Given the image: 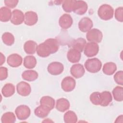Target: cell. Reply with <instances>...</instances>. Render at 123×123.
I'll return each mask as SVG.
<instances>
[{"label":"cell","mask_w":123,"mask_h":123,"mask_svg":"<svg viewBox=\"0 0 123 123\" xmlns=\"http://www.w3.org/2000/svg\"><path fill=\"white\" fill-rule=\"evenodd\" d=\"M59 48V42L55 38H49L37 46V53L38 56L42 58L48 57L56 52Z\"/></svg>","instance_id":"obj_1"},{"label":"cell","mask_w":123,"mask_h":123,"mask_svg":"<svg viewBox=\"0 0 123 123\" xmlns=\"http://www.w3.org/2000/svg\"><path fill=\"white\" fill-rule=\"evenodd\" d=\"M114 11L113 8L110 5L104 4L101 5L98 11L99 17L103 20H109L112 18Z\"/></svg>","instance_id":"obj_2"},{"label":"cell","mask_w":123,"mask_h":123,"mask_svg":"<svg viewBox=\"0 0 123 123\" xmlns=\"http://www.w3.org/2000/svg\"><path fill=\"white\" fill-rule=\"evenodd\" d=\"M85 67L88 72L91 73H96L100 70L102 67V63L98 58L89 59L86 61Z\"/></svg>","instance_id":"obj_3"},{"label":"cell","mask_w":123,"mask_h":123,"mask_svg":"<svg viewBox=\"0 0 123 123\" xmlns=\"http://www.w3.org/2000/svg\"><path fill=\"white\" fill-rule=\"evenodd\" d=\"M86 37L87 40L90 42L100 43L102 39L103 35L99 29L93 28L87 32Z\"/></svg>","instance_id":"obj_4"},{"label":"cell","mask_w":123,"mask_h":123,"mask_svg":"<svg viewBox=\"0 0 123 123\" xmlns=\"http://www.w3.org/2000/svg\"><path fill=\"white\" fill-rule=\"evenodd\" d=\"M15 113L19 120H25L29 117L31 113V111L28 106L25 105H21L18 106L15 109Z\"/></svg>","instance_id":"obj_5"},{"label":"cell","mask_w":123,"mask_h":123,"mask_svg":"<svg viewBox=\"0 0 123 123\" xmlns=\"http://www.w3.org/2000/svg\"><path fill=\"white\" fill-rule=\"evenodd\" d=\"M98 45L95 42H88L86 44L84 49V54L87 57H92L96 56L98 52Z\"/></svg>","instance_id":"obj_6"},{"label":"cell","mask_w":123,"mask_h":123,"mask_svg":"<svg viewBox=\"0 0 123 123\" xmlns=\"http://www.w3.org/2000/svg\"><path fill=\"white\" fill-rule=\"evenodd\" d=\"M76 85L75 80L71 76L64 77L61 83V87L65 92H71L73 91Z\"/></svg>","instance_id":"obj_7"},{"label":"cell","mask_w":123,"mask_h":123,"mask_svg":"<svg viewBox=\"0 0 123 123\" xmlns=\"http://www.w3.org/2000/svg\"><path fill=\"white\" fill-rule=\"evenodd\" d=\"M48 72L54 75H57L61 74L64 70L63 65L58 62H54L49 63L47 67Z\"/></svg>","instance_id":"obj_8"},{"label":"cell","mask_w":123,"mask_h":123,"mask_svg":"<svg viewBox=\"0 0 123 123\" xmlns=\"http://www.w3.org/2000/svg\"><path fill=\"white\" fill-rule=\"evenodd\" d=\"M16 90L19 95L23 97H26L31 93V87L27 82L22 81L17 84Z\"/></svg>","instance_id":"obj_9"},{"label":"cell","mask_w":123,"mask_h":123,"mask_svg":"<svg viewBox=\"0 0 123 123\" xmlns=\"http://www.w3.org/2000/svg\"><path fill=\"white\" fill-rule=\"evenodd\" d=\"M11 22L14 25H19L25 20V15L22 11L18 9L14 10L12 12Z\"/></svg>","instance_id":"obj_10"},{"label":"cell","mask_w":123,"mask_h":123,"mask_svg":"<svg viewBox=\"0 0 123 123\" xmlns=\"http://www.w3.org/2000/svg\"><path fill=\"white\" fill-rule=\"evenodd\" d=\"M93 26L92 21L88 17L82 18L78 23L79 30L82 32H86L91 29Z\"/></svg>","instance_id":"obj_11"},{"label":"cell","mask_w":123,"mask_h":123,"mask_svg":"<svg viewBox=\"0 0 123 123\" xmlns=\"http://www.w3.org/2000/svg\"><path fill=\"white\" fill-rule=\"evenodd\" d=\"M23 62L22 57L18 54L13 53L10 55L7 60L8 64L12 67H17L20 66Z\"/></svg>","instance_id":"obj_12"},{"label":"cell","mask_w":123,"mask_h":123,"mask_svg":"<svg viewBox=\"0 0 123 123\" xmlns=\"http://www.w3.org/2000/svg\"><path fill=\"white\" fill-rule=\"evenodd\" d=\"M73 23V20L71 16L67 13L62 15L59 20V24L61 27L63 29H67L70 28Z\"/></svg>","instance_id":"obj_13"},{"label":"cell","mask_w":123,"mask_h":123,"mask_svg":"<svg viewBox=\"0 0 123 123\" xmlns=\"http://www.w3.org/2000/svg\"><path fill=\"white\" fill-rule=\"evenodd\" d=\"M70 73L75 78L82 77L85 73V70L83 65L80 63L73 65L70 69Z\"/></svg>","instance_id":"obj_14"},{"label":"cell","mask_w":123,"mask_h":123,"mask_svg":"<svg viewBox=\"0 0 123 123\" xmlns=\"http://www.w3.org/2000/svg\"><path fill=\"white\" fill-rule=\"evenodd\" d=\"M87 3L83 0H75L73 12L78 15L85 14L87 10Z\"/></svg>","instance_id":"obj_15"},{"label":"cell","mask_w":123,"mask_h":123,"mask_svg":"<svg viewBox=\"0 0 123 123\" xmlns=\"http://www.w3.org/2000/svg\"><path fill=\"white\" fill-rule=\"evenodd\" d=\"M38 21V16L35 12L28 11L25 14V24L28 26L35 25Z\"/></svg>","instance_id":"obj_16"},{"label":"cell","mask_w":123,"mask_h":123,"mask_svg":"<svg viewBox=\"0 0 123 123\" xmlns=\"http://www.w3.org/2000/svg\"><path fill=\"white\" fill-rule=\"evenodd\" d=\"M86 45V40L83 38H78L70 43L69 47L80 52L83 51Z\"/></svg>","instance_id":"obj_17"},{"label":"cell","mask_w":123,"mask_h":123,"mask_svg":"<svg viewBox=\"0 0 123 123\" xmlns=\"http://www.w3.org/2000/svg\"><path fill=\"white\" fill-rule=\"evenodd\" d=\"M81 57V52L73 49H70L67 54L68 60L72 63H76L79 62Z\"/></svg>","instance_id":"obj_18"},{"label":"cell","mask_w":123,"mask_h":123,"mask_svg":"<svg viewBox=\"0 0 123 123\" xmlns=\"http://www.w3.org/2000/svg\"><path fill=\"white\" fill-rule=\"evenodd\" d=\"M70 104L68 99L65 98H60L57 100L56 103V109L60 112H64L70 108Z\"/></svg>","instance_id":"obj_19"},{"label":"cell","mask_w":123,"mask_h":123,"mask_svg":"<svg viewBox=\"0 0 123 123\" xmlns=\"http://www.w3.org/2000/svg\"><path fill=\"white\" fill-rule=\"evenodd\" d=\"M100 105L103 107H106L108 106L112 100V97L111 92L108 91H104L100 93Z\"/></svg>","instance_id":"obj_20"},{"label":"cell","mask_w":123,"mask_h":123,"mask_svg":"<svg viewBox=\"0 0 123 123\" xmlns=\"http://www.w3.org/2000/svg\"><path fill=\"white\" fill-rule=\"evenodd\" d=\"M37 43L34 41L28 40L24 44V49L26 53L33 54L37 51Z\"/></svg>","instance_id":"obj_21"},{"label":"cell","mask_w":123,"mask_h":123,"mask_svg":"<svg viewBox=\"0 0 123 123\" xmlns=\"http://www.w3.org/2000/svg\"><path fill=\"white\" fill-rule=\"evenodd\" d=\"M38 73L34 70H28L25 71L22 74V78L27 81L32 82L38 78Z\"/></svg>","instance_id":"obj_22"},{"label":"cell","mask_w":123,"mask_h":123,"mask_svg":"<svg viewBox=\"0 0 123 123\" xmlns=\"http://www.w3.org/2000/svg\"><path fill=\"white\" fill-rule=\"evenodd\" d=\"M40 104L51 111L54 108L55 100L50 96H43L40 100Z\"/></svg>","instance_id":"obj_23"},{"label":"cell","mask_w":123,"mask_h":123,"mask_svg":"<svg viewBox=\"0 0 123 123\" xmlns=\"http://www.w3.org/2000/svg\"><path fill=\"white\" fill-rule=\"evenodd\" d=\"M15 92V86L11 83L6 84L1 89L2 95L5 98H9L12 96Z\"/></svg>","instance_id":"obj_24"},{"label":"cell","mask_w":123,"mask_h":123,"mask_svg":"<svg viewBox=\"0 0 123 123\" xmlns=\"http://www.w3.org/2000/svg\"><path fill=\"white\" fill-rule=\"evenodd\" d=\"M12 13L11 10L7 7H2L0 9V20L6 22L11 20Z\"/></svg>","instance_id":"obj_25"},{"label":"cell","mask_w":123,"mask_h":123,"mask_svg":"<svg viewBox=\"0 0 123 123\" xmlns=\"http://www.w3.org/2000/svg\"><path fill=\"white\" fill-rule=\"evenodd\" d=\"M116 70V64L112 62H109L105 63L102 68L103 73L108 75H111L113 74Z\"/></svg>","instance_id":"obj_26"},{"label":"cell","mask_w":123,"mask_h":123,"mask_svg":"<svg viewBox=\"0 0 123 123\" xmlns=\"http://www.w3.org/2000/svg\"><path fill=\"white\" fill-rule=\"evenodd\" d=\"M50 111V110L48 108L40 105L35 109L34 113L37 117L40 118H43L49 115Z\"/></svg>","instance_id":"obj_27"},{"label":"cell","mask_w":123,"mask_h":123,"mask_svg":"<svg viewBox=\"0 0 123 123\" xmlns=\"http://www.w3.org/2000/svg\"><path fill=\"white\" fill-rule=\"evenodd\" d=\"M37 64V60L36 58L31 55L26 56L24 59V65L27 69H32L35 67Z\"/></svg>","instance_id":"obj_28"},{"label":"cell","mask_w":123,"mask_h":123,"mask_svg":"<svg viewBox=\"0 0 123 123\" xmlns=\"http://www.w3.org/2000/svg\"><path fill=\"white\" fill-rule=\"evenodd\" d=\"M77 116L72 111H69L64 114L63 119L65 123H75L77 121Z\"/></svg>","instance_id":"obj_29"},{"label":"cell","mask_w":123,"mask_h":123,"mask_svg":"<svg viewBox=\"0 0 123 123\" xmlns=\"http://www.w3.org/2000/svg\"><path fill=\"white\" fill-rule=\"evenodd\" d=\"M2 123H13L16 121V117L12 112H7L4 113L1 118Z\"/></svg>","instance_id":"obj_30"},{"label":"cell","mask_w":123,"mask_h":123,"mask_svg":"<svg viewBox=\"0 0 123 123\" xmlns=\"http://www.w3.org/2000/svg\"><path fill=\"white\" fill-rule=\"evenodd\" d=\"M114 99L117 101H122L123 100V87L117 86L112 91Z\"/></svg>","instance_id":"obj_31"},{"label":"cell","mask_w":123,"mask_h":123,"mask_svg":"<svg viewBox=\"0 0 123 123\" xmlns=\"http://www.w3.org/2000/svg\"><path fill=\"white\" fill-rule=\"evenodd\" d=\"M3 42L8 46L12 45L14 42V37L10 32H5L1 37Z\"/></svg>","instance_id":"obj_32"},{"label":"cell","mask_w":123,"mask_h":123,"mask_svg":"<svg viewBox=\"0 0 123 123\" xmlns=\"http://www.w3.org/2000/svg\"><path fill=\"white\" fill-rule=\"evenodd\" d=\"M75 0H65L62 1V7L63 10L67 12H71L73 11Z\"/></svg>","instance_id":"obj_33"},{"label":"cell","mask_w":123,"mask_h":123,"mask_svg":"<svg viewBox=\"0 0 123 123\" xmlns=\"http://www.w3.org/2000/svg\"><path fill=\"white\" fill-rule=\"evenodd\" d=\"M90 100L91 102L95 105H100V98L99 92H94L90 96Z\"/></svg>","instance_id":"obj_34"},{"label":"cell","mask_w":123,"mask_h":123,"mask_svg":"<svg viewBox=\"0 0 123 123\" xmlns=\"http://www.w3.org/2000/svg\"><path fill=\"white\" fill-rule=\"evenodd\" d=\"M114 80L115 82L118 85H123V71H118L114 75Z\"/></svg>","instance_id":"obj_35"},{"label":"cell","mask_w":123,"mask_h":123,"mask_svg":"<svg viewBox=\"0 0 123 123\" xmlns=\"http://www.w3.org/2000/svg\"><path fill=\"white\" fill-rule=\"evenodd\" d=\"M114 16L115 19L119 22L123 21V7H118L115 11Z\"/></svg>","instance_id":"obj_36"},{"label":"cell","mask_w":123,"mask_h":123,"mask_svg":"<svg viewBox=\"0 0 123 123\" xmlns=\"http://www.w3.org/2000/svg\"><path fill=\"white\" fill-rule=\"evenodd\" d=\"M8 69L5 67H0V80L2 81L6 79L8 77Z\"/></svg>","instance_id":"obj_37"},{"label":"cell","mask_w":123,"mask_h":123,"mask_svg":"<svg viewBox=\"0 0 123 123\" xmlns=\"http://www.w3.org/2000/svg\"><path fill=\"white\" fill-rule=\"evenodd\" d=\"M18 2L19 1L17 0H5L4 1L5 5L7 6V7L11 9L17 6Z\"/></svg>","instance_id":"obj_38"},{"label":"cell","mask_w":123,"mask_h":123,"mask_svg":"<svg viewBox=\"0 0 123 123\" xmlns=\"http://www.w3.org/2000/svg\"><path fill=\"white\" fill-rule=\"evenodd\" d=\"M0 65H2L5 61V56L1 53H0Z\"/></svg>","instance_id":"obj_39"}]
</instances>
